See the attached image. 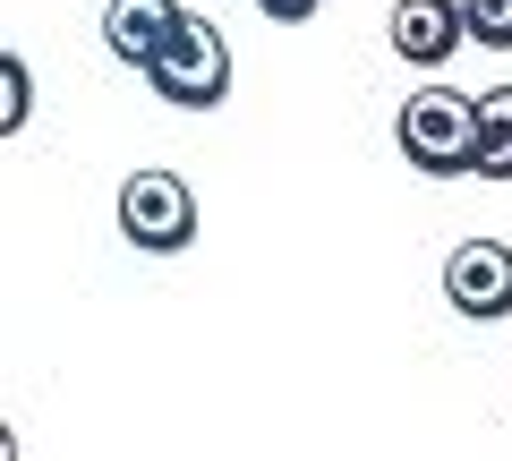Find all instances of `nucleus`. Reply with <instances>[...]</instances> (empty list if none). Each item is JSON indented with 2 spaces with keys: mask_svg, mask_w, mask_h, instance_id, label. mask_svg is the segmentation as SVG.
<instances>
[{
  "mask_svg": "<svg viewBox=\"0 0 512 461\" xmlns=\"http://www.w3.org/2000/svg\"><path fill=\"white\" fill-rule=\"evenodd\" d=\"M393 146L427 180H478V103L453 86H419L393 111Z\"/></svg>",
  "mask_w": 512,
  "mask_h": 461,
  "instance_id": "obj_1",
  "label": "nucleus"
},
{
  "mask_svg": "<svg viewBox=\"0 0 512 461\" xmlns=\"http://www.w3.org/2000/svg\"><path fill=\"white\" fill-rule=\"evenodd\" d=\"M146 86L163 94L171 111H214V103H231V43H222V26H214V18H180V26H171V43L154 52Z\"/></svg>",
  "mask_w": 512,
  "mask_h": 461,
  "instance_id": "obj_2",
  "label": "nucleus"
},
{
  "mask_svg": "<svg viewBox=\"0 0 512 461\" xmlns=\"http://www.w3.org/2000/svg\"><path fill=\"white\" fill-rule=\"evenodd\" d=\"M120 240L137 257H180L197 240V188L180 171H128L120 180Z\"/></svg>",
  "mask_w": 512,
  "mask_h": 461,
  "instance_id": "obj_3",
  "label": "nucleus"
},
{
  "mask_svg": "<svg viewBox=\"0 0 512 461\" xmlns=\"http://www.w3.org/2000/svg\"><path fill=\"white\" fill-rule=\"evenodd\" d=\"M444 299H453V316H470V325L512 316V248L504 240H461L453 257H444Z\"/></svg>",
  "mask_w": 512,
  "mask_h": 461,
  "instance_id": "obj_4",
  "label": "nucleus"
},
{
  "mask_svg": "<svg viewBox=\"0 0 512 461\" xmlns=\"http://www.w3.org/2000/svg\"><path fill=\"white\" fill-rule=\"evenodd\" d=\"M384 35H393V52H402L410 69H444V60L470 43V26H461V0H393Z\"/></svg>",
  "mask_w": 512,
  "mask_h": 461,
  "instance_id": "obj_5",
  "label": "nucleus"
},
{
  "mask_svg": "<svg viewBox=\"0 0 512 461\" xmlns=\"http://www.w3.org/2000/svg\"><path fill=\"white\" fill-rule=\"evenodd\" d=\"M180 18H188L180 0H103V52L128 69H154V52L171 43Z\"/></svg>",
  "mask_w": 512,
  "mask_h": 461,
  "instance_id": "obj_6",
  "label": "nucleus"
},
{
  "mask_svg": "<svg viewBox=\"0 0 512 461\" xmlns=\"http://www.w3.org/2000/svg\"><path fill=\"white\" fill-rule=\"evenodd\" d=\"M478 180H512V86L478 94Z\"/></svg>",
  "mask_w": 512,
  "mask_h": 461,
  "instance_id": "obj_7",
  "label": "nucleus"
},
{
  "mask_svg": "<svg viewBox=\"0 0 512 461\" xmlns=\"http://www.w3.org/2000/svg\"><path fill=\"white\" fill-rule=\"evenodd\" d=\"M26 120H35V69L26 52H0V137H18Z\"/></svg>",
  "mask_w": 512,
  "mask_h": 461,
  "instance_id": "obj_8",
  "label": "nucleus"
},
{
  "mask_svg": "<svg viewBox=\"0 0 512 461\" xmlns=\"http://www.w3.org/2000/svg\"><path fill=\"white\" fill-rule=\"evenodd\" d=\"M461 26L478 52H512V0H461Z\"/></svg>",
  "mask_w": 512,
  "mask_h": 461,
  "instance_id": "obj_9",
  "label": "nucleus"
},
{
  "mask_svg": "<svg viewBox=\"0 0 512 461\" xmlns=\"http://www.w3.org/2000/svg\"><path fill=\"white\" fill-rule=\"evenodd\" d=\"M256 9H265V26H308L325 0H256Z\"/></svg>",
  "mask_w": 512,
  "mask_h": 461,
  "instance_id": "obj_10",
  "label": "nucleus"
}]
</instances>
